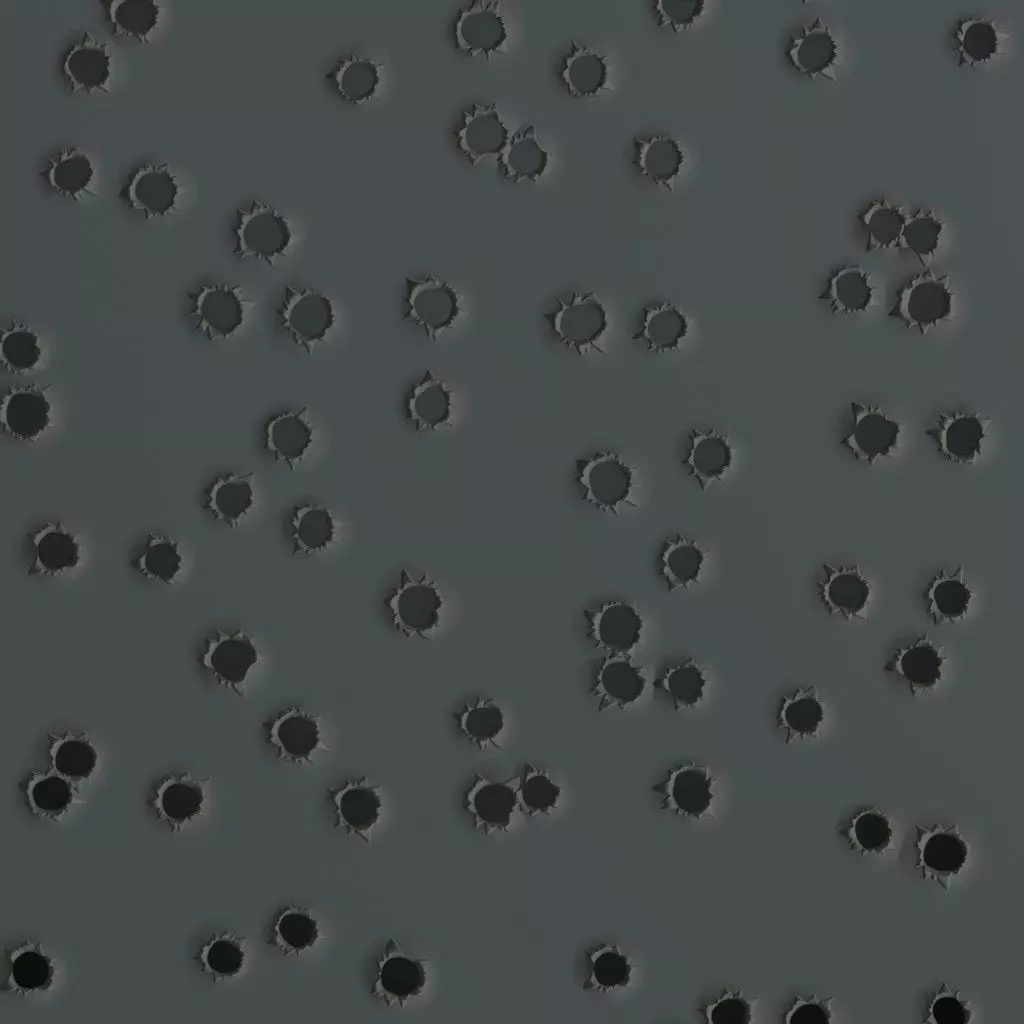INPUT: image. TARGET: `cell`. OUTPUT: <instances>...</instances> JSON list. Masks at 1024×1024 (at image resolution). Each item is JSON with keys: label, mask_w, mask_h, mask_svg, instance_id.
I'll return each instance as SVG.
<instances>
[{"label": "cell", "mask_w": 1024, "mask_h": 1024, "mask_svg": "<svg viewBox=\"0 0 1024 1024\" xmlns=\"http://www.w3.org/2000/svg\"><path fill=\"white\" fill-rule=\"evenodd\" d=\"M950 282L948 275L937 276L932 270L917 274L899 291L889 316L925 334L951 314Z\"/></svg>", "instance_id": "obj_1"}, {"label": "cell", "mask_w": 1024, "mask_h": 1024, "mask_svg": "<svg viewBox=\"0 0 1024 1024\" xmlns=\"http://www.w3.org/2000/svg\"><path fill=\"white\" fill-rule=\"evenodd\" d=\"M400 580L387 601L393 623L409 637L431 640L443 607L438 587L425 577L413 578L406 569L401 570Z\"/></svg>", "instance_id": "obj_2"}, {"label": "cell", "mask_w": 1024, "mask_h": 1024, "mask_svg": "<svg viewBox=\"0 0 1024 1024\" xmlns=\"http://www.w3.org/2000/svg\"><path fill=\"white\" fill-rule=\"evenodd\" d=\"M236 228L240 257H255L273 265L290 247L294 234L288 220L274 207L254 201L249 210H238Z\"/></svg>", "instance_id": "obj_3"}, {"label": "cell", "mask_w": 1024, "mask_h": 1024, "mask_svg": "<svg viewBox=\"0 0 1024 1024\" xmlns=\"http://www.w3.org/2000/svg\"><path fill=\"white\" fill-rule=\"evenodd\" d=\"M543 316L560 342L580 356L597 348L607 327L606 310L593 292H573L568 303L559 300L558 307Z\"/></svg>", "instance_id": "obj_4"}, {"label": "cell", "mask_w": 1024, "mask_h": 1024, "mask_svg": "<svg viewBox=\"0 0 1024 1024\" xmlns=\"http://www.w3.org/2000/svg\"><path fill=\"white\" fill-rule=\"evenodd\" d=\"M281 316L284 328L308 355L324 342L335 319L333 303L327 295L290 286H286Z\"/></svg>", "instance_id": "obj_5"}, {"label": "cell", "mask_w": 1024, "mask_h": 1024, "mask_svg": "<svg viewBox=\"0 0 1024 1024\" xmlns=\"http://www.w3.org/2000/svg\"><path fill=\"white\" fill-rule=\"evenodd\" d=\"M578 481L584 487V499L603 512L618 513L630 500L633 470L615 453H601L577 461Z\"/></svg>", "instance_id": "obj_6"}, {"label": "cell", "mask_w": 1024, "mask_h": 1024, "mask_svg": "<svg viewBox=\"0 0 1024 1024\" xmlns=\"http://www.w3.org/2000/svg\"><path fill=\"white\" fill-rule=\"evenodd\" d=\"M916 829L918 860L915 870L920 869L924 879H931L947 889L951 878L967 860L968 844L957 825L936 824L931 828L916 825Z\"/></svg>", "instance_id": "obj_7"}, {"label": "cell", "mask_w": 1024, "mask_h": 1024, "mask_svg": "<svg viewBox=\"0 0 1024 1024\" xmlns=\"http://www.w3.org/2000/svg\"><path fill=\"white\" fill-rule=\"evenodd\" d=\"M407 316L421 325L427 339L437 341L461 311L454 286L434 276L406 278Z\"/></svg>", "instance_id": "obj_8"}, {"label": "cell", "mask_w": 1024, "mask_h": 1024, "mask_svg": "<svg viewBox=\"0 0 1024 1024\" xmlns=\"http://www.w3.org/2000/svg\"><path fill=\"white\" fill-rule=\"evenodd\" d=\"M423 960L408 957L399 944L390 938L377 960L378 971L371 994L388 1007H403L411 996L418 995L426 982Z\"/></svg>", "instance_id": "obj_9"}, {"label": "cell", "mask_w": 1024, "mask_h": 1024, "mask_svg": "<svg viewBox=\"0 0 1024 1024\" xmlns=\"http://www.w3.org/2000/svg\"><path fill=\"white\" fill-rule=\"evenodd\" d=\"M714 779L708 766L691 763L672 770L651 788L663 795V809L699 819L711 806Z\"/></svg>", "instance_id": "obj_10"}, {"label": "cell", "mask_w": 1024, "mask_h": 1024, "mask_svg": "<svg viewBox=\"0 0 1024 1024\" xmlns=\"http://www.w3.org/2000/svg\"><path fill=\"white\" fill-rule=\"evenodd\" d=\"M853 428L843 440L858 460L872 466L877 459L890 455L898 444L902 426L887 417L880 407L852 403Z\"/></svg>", "instance_id": "obj_11"}, {"label": "cell", "mask_w": 1024, "mask_h": 1024, "mask_svg": "<svg viewBox=\"0 0 1024 1024\" xmlns=\"http://www.w3.org/2000/svg\"><path fill=\"white\" fill-rule=\"evenodd\" d=\"M241 285L204 286L195 299L193 314L199 329L212 340L224 339L234 334L241 326L246 305L256 302L243 298Z\"/></svg>", "instance_id": "obj_12"}, {"label": "cell", "mask_w": 1024, "mask_h": 1024, "mask_svg": "<svg viewBox=\"0 0 1024 1024\" xmlns=\"http://www.w3.org/2000/svg\"><path fill=\"white\" fill-rule=\"evenodd\" d=\"M500 1L476 0L462 9L455 24L457 47L469 56L482 53L490 60L495 52L504 53L502 47L507 31L500 14Z\"/></svg>", "instance_id": "obj_13"}, {"label": "cell", "mask_w": 1024, "mask_h": 1024, "mask_svg": "<svg viewBox=\"0 0 1024 1024\" xmlns=\"http://www.w3.org/2000/svg\"><path fill=\"white\" fill-rule=\"evenodd\" d=\"M520 782V776L501 781L478 776L465 795L466 808L473 815L475 826L483 827L487 835L495 830L506 831L518 807Z\"/></svg>", "instance_id": "obj_14"}, {"label": "cell", "mask_w": 1024, "mask_h": 1024, "mask_svg": "<svg viewBox=\"0 0 1024 1024\" xmlns=\"http://www.w3.org/2000/svg\"><path fill=\"white\" fill-rule=\"evenodd\" d=\"M591 637L597 647L611 655L630 656L643 630V619L633 604L612 601L586 612Z\"/></svg>", "instance_id": "obj_15"}, {"label": "cell", "mask_w": 1024, "mask_h": 1024, "mask_svg": "<svg viewBox=\"0 0 1024 1024\" xmlns=\"http://www.w3.org/2000/svg\"><path fill=\"white\" fill-rule=\"evenodd\" d=\"M258 660V649L251 637L242 631L233 634L218 631L217 638L210 641L203 656L204 665L219 682L238 694L245 691L248 672Z\"/></svg>", "instance_id": "obj_16"}, {"label": "cell", "mask_w": 1024, "mask_h": 1024, "mask_svg": "<svg viewBox=\"0 0 1024 1024\" xmlns=\"http://www.w3.org/2000/svg\"><path fill=\"white\" fill-rule=\"evenodd\" d=\"M990 421V417L979 414H941L937 426L926 433L936 440L947 459L974 466L982 456V442Z\"/></svg>", "instance_id": "obj_17"}, {"label": "cell", "mask_w": 1024, "mask_h": 1024, "mask_svg": "<svg viewBox=\"0 0 1024 1024\" xmlns=\"http://www.w3.org/2000/svg\"><path fill=\"white\" fill-rule=\"evenodd\" d=\"M645 687V670L634 665L631 656L609 655L597 671L592 693L599 699V711L624 709L640 698Z\"/></svg>", "instance_id": "obj_18"}, {"label": "cell", "mask_w": 1024, "mask_h": 1024, "mask_svg": "<svg viewBox=\"0 0 1024 1024\" xmlns=\"http://www.w3.org/2000/svg\"><path fill=\"white\" fill-rule=\"evenodd\" d=\"M497 105L474 104L471 111L464 112L463 126L458 131L459 147L476 165L484 157L504 151L510 141Z\"/></svg>", "instance_id": "obj_19"}, {"label": "cell", "mask_w": 1024, "mask_h": 1024, "mask_svg": "<svg viewBox=\"0 0 1024 1024\" xmlns=\"http://www.w3.org/2000/svg\"><path fill=\"white\" fill-rule=\"evenodd\" d=\"M63 69L73 91H108L110 55L106 44L89 31L68 51Z\"/></svg>", "instance_id": "obj_20"}, {"label": "cell", "mask_w": 1024, "mask_h": 1024, "mask_svg": "<svg viewBox=\"0 0 1024 1024\" xmlns=\"http://www.w3.org/2000/svg\"><path fill=\"white\" fill-rule=\"evenodd\" d=\"M122 194L133 209L144 212L147 217L164 216L175 204L178 186L166 163L148 164L132 175Z\"/></svg>", "instance_id": "obj_21"}, {"label": "cell", "mask_w": 1024, "mask_h": 1024, "mask_svg": "<svg viewBox=\"0 0 1024 1024\" xmlns=\"http://www.w3.org/2000/svg\"><path fill=\"white\" fill-rule=\"evenodd\" d=\"M331 799L336 805V827H345L349 836L358 834L369 843L382 806L379 787L370 785L365 778L333 791Z\"/></svg>", "instance_id": "obj_22"}, {"label": "cell", "mask_w": 1024, "mask_h": 1024, "mask_svg": "<svg viewBox=\"0 0 1024 1024\" xmlns=\"http://www.w3.org/2000/svg\"><path fill=\"white\" fill-rule=\"evenodd\" d=\"M269 742L278 749L279 758L293 763L310 762L313 751L326 749L316 718L298 709H290L272 722Z\"/></svg>", "instance_id": "obj_23"}, {"label": "cell", "mask_w": 1024, "mask_h": 1024, "mask_svg": "<svg viewBox=\"0 0 1024 1024\" xmlns=\"http://www.w3.org/2000/svg\"><path fill=\"white\" fill-rule=\"evenodd\" d=\"M825 579L820 583V595L830 613H839L846 619L862 617L870 595V582L861 573L859 565L853 568H834L824 564Z\"/></svg>", "instance_id": "obj_24"}, {"label": "cell", "mask_w": 1024, "mask_h": 1024, "mask_svg": "<svg viewBox=\"0 0 1024 1024\" xmlns=\"http://www.w3.org/2000/svg\"><path fill=\"white\" fill-rule=\"evenodd\" d=\"M313 430L307 407L282 413L269 421L265 432L266 448L291 471L302 462L312 444Z\"/></svg>", "instance_id": "obj_25"}, {"label": "cell", "mask_w": 1024, "mask_h": 1024, "mask_svg": "<svg viewBox=\"0 0 1024 1024\" xmlns=\"http://www.w3.org/2000/svg\"><path fill=\"white\" fill-rule=\"evenodd\" d=\"M35 557L30 573L55 575L74 568L80 561V545L61 520L50 522L31 537Z\"/></svg>", "instance_id": "obj_26"}, {"label": "cell", "mask_w": 1024, "mask_h": 1024, "mask_svg": "<svg viewBox=\"0 0 1024 1024\" xmlns=\"http://www.w3.org/2000/svg\"><path fill=\"white\" fill-rule=\"evenodd\" d=\"M4 429L16 438H36L50 423V403L34 389H19L4 397L1 404Z\"/></svg>", "instance_id": "obj_27"}, {"label": "cell", "mask_w": 1024, "mask_h": 1024, "mask_svg": "<svg viewBox=\"0 0 1024 1024\" xmlns=\"http://www.w3.org/2000/svg\"><path fill=\"white\" fill-rule=\"evenodd\" d=\"M253 483V472H232L218 477L209 489L207 509L230 528L237 527L252 507Z\"/></svg>", "instance_id": "obj_28"}, {"label": "cell", "mask_w": 1024, "mask_h": 1024, "mask_svg": "<svg viewBox=\"0 0 1024 1024\" xmlns=\"http://www.w3.org/2000/svg\"><path fill=\"white\" fill-rule=\"evenodd\" d=\"M452 395L445 378L437 377L427 369L424 378L408 396L409 419L419 430L436 429L447 423L451 415Z\"/></svg>", "instance_id": "obj_29"}, {"label": "cell", "mask_w": 1024, "mask_h": 1024, "mask_svg": "<svg viewBox=\"0 0 1024 1024\" xmlns=\"http://www.w3.org/2000/svg\"><path fill=\"white\" fill-rule=\"evenodd\" d=\"M636 163L640 173L653 183L672 191L684 162L679 143L666 135L635 139Z\"/></svg>", "instance_id": "obj_30"}, {"label": "cell", "mask_w": 1024, "mask_h": 1024, "mask_svg": "<svg viewBox=\"0 0 1024 1024\" xmlns=\"http://www.w3.org/2000/svg\"><path fill=\"white\" fill-rule=\"evenodd\" d=\"M691 446L685 463L702 490L721 480L730 467L733 451L725 436L715 432H698L690 436Z\"/></svg>", "instance_id": "obj_31"}, {"label": "cell", "mask_w": 1024, "mask_h": 1024, "mask_svg": "<svg viewBox=\"0 0 1024 1024\" xmlns=\"http://www.w3.org/2000/svg\"><path fill=\"white\" fill-rule=\"evenodd\" d=\"M940 649L928 637H923L896 656L893 668L913 693L934 687L941 678L944 658Z\"/></svg>", "instance_id": "obj_32"}, {"label": "cell", "mask_w": 1024, "mask_h": 1024, "mask_svg": "<svg viewBox=\"0 0 1024 1024\" xmlns=\"http://www.w3.org/2000/svg\"><path fill=\"white\" fill-rule=\"evenodd\" d=\"M788 55L801 73L810 77L825 75L832 78L836 47L829 29L820 18L794 39Z\"/></svg>", "instance_id": "obj_33"}, {"label": "cell", "mask_w": 1024, "mask_h": 1024, "mask_svg": "<svg viewBox=\"0 0 1024 1024\" xmlns=\"http://www.w3.org/2000/svg\"><path fill=\"white\" fill-rule=\"evenodd\" d=\"M929 613L934 623H956L966 615L973 597L963 566L950 575L945 570L931 582L928 593Z\"/></svg>", "instance_id": "obj_34"}, {"label": "cell", "mask_w": 1024, "mask_h": 1024, "mask_svg": "<svg viewBox=\"0 0 1024 1024\" xmlns=\"http://www.w3.org/2000/svg\"><path fill=\"white\" fill-rule=\"evenodd\" d=\"M549 155L538 142L533 125L510 138L500 155L505 176L513 182H537L545 172Z\"/></svg>", "instance_id": "obj_35"}, {"label": "cell", "mask_w": 1024, "mask_h": 1024, "mask_svg": "<svg viewBox=\"0 0 1024 1024\" xmlns=\"http://www.w3.org/2000/svg\"><path fill=\"white\" fill-rule=\"evenodd\" d=\"M571 44L572 52L564 60L561 76L574 96H595L607 81L608 66L605 58L575 41Z\"/></svg>", "instance_id": "obj_36"}, {"label": "cell", "mask_w": 1024, "mask_h": 1024, "mask_svg": "<svg viewBox=\"0 0 1024 1024\" xmlns=\"http://www.w3.org/2000/svg\"><path fill=\"white\" fill-rule=\"evenodd\" d=\"M819 298L834 312H864L873 298L869 275L860 266L842 267L830 279L827 290Z\"/></svg>", "instance_id": "obj_37"}, {"label": "cell", "mask_w": 1024, "mask_h": 1024, "mask_svg": "<svg viewBox=\"0 0 1024 1024\" xmlns=\"http://www.w3.org/2000/svg\"><path fill=\"white\" fill-rule=\"evenodd\" d=\"M294 554H312L325 550L334 538L331 511L320 504L298 507L291 518Z\"/></svg>", "instance_id": "obj_38"}, {"label": "cell", "mask_w": 1024, "mask_h": 1024, "mask_svg": "<svg viewBox=\"0 0 1024 1024\" xmlns=\"http://www.w3.org/2000/svg\"><path fill=\"white\" fill-rule=\"evenodd\" d=\"M58 193L79 200L88 192L94 169L88 156L78 148L63 150L43 173Z\"/></svg>", "instance_id": "obj_39"}, {"label": "cell", "mask_w": 1024, "mask_h": 1024, "mask_svg": "<svg viewBox=\"0 0 1024 1024\" xmlns=\"http://www.w3.org/2000/svg\"><path fill=\"white\" fill-rule=\"evenodd\" d=\"M588 962L585 990L608 992L630 983L633 966L618 945L604 944L594 949L589 953Z\"/></svg>", "instance_id": "obj_40"}, {"label": "cell", "mask_w": 1024, "mask_h": 1024, "mask_svg": "<svg viewBox=\"0 0 1024 1024\" xmlns=\"http://www.w3.org/2000/svg\"><path fill=\"white\" fill-rule=\"evenodd\" d=\"M182 565L183 557L178 541L171 536L149 534L143 550L135 558L134 566L149 579L172 584Z\"/></svg>", "instance_id": "obj_41"}, {"label": "cell", "mask_w": 1024, "mask_h": 1024, "mask_svg": "<svg viewBox=\"0 0 1024 1024\" xmlns=\"http://www.w3.org/2000/svg\"><path fill=\"white\" fill-rule=\"evenodd\" d=\"M822 721L823 707L813 686L799 689L781 705L779 726L788 731L787 741L815 734Z\"/></svg>", "instance_id": "obj_42"}, {"label": "cell", "mask_w": 1024, "mask_h": 1024, "mask_svg": "<svg viewBox=\"0 0 1024 1024\" xmlns=\"http://www.w3.org/2000/svg\"><path fill=\"white\" fill-rule=\"evenodd\" d=\"M704 559L705 554L695 541L682 537L669 541L662 553V574L669 592L696 582Z\"/></svg>", "instance_id": "obj_43"}, {"label": "cell", "mask_w": 1024, "mask_h": 1024, "mask_svg": "<svg viewBox=\"0 0 1024 1024\" xmlns=\"http://www.w3.org/2000/svg\"><path fill=\"white\" fill-rule=\"evenodd\" d=\"M687 332V321L681 311L670 304L646 310L643 328L634 336L644 340L649 348L667 351L677 347Z\"/></svg>", "instance_id": "obj_44"}, {"label": "cell", "mask_w": 1024, "mask_h": 1024, "mask_svg": "<svg viewBox=\"0 0 1024 1024\" xmlns=\"http://www.w3.org/2000/svg\"><path fill=\"white\" fill-rule=\"evenodd\" d=\"M851 849L882 853L891 843L893 830L888 817L876 808L857 813L841 830Z\"/></svg>", "instance_id": "obj_45"}, {"label": "cell", "mask_w": 1024, "mask_h": 1024, "mask_svg": "<svg viewBox=\"0 0 1024 1024\" xmlns=\"http://www.w3.org/2000/svg\"><path fill=\"white\" fill-rule=\"evenodd\" d=\"M334 78L343 97L353 103L363 102L376 91L380 81L379 66L369 58L351 55L340 62Z\"/></svg>", "instance_id": "obj_46"}, {"label": "cell", "mask_w": 1024, "mask_h": 1024, "mask_svg": "<svg viewBox=\"0 0 1024 1024\" xmlns=\"http://www.w3.org/2000/svg\"><path fill=\"white\" fill-rule=\"evenodd\" d=\"M705 685L703 672L692 659L669 668L654 681V686L664 690L676 709H687L699 703Z\"/></svg>", "instance_id": "obj_47"}, {"label": "cell", "mask_w": 1024, "mask_h": 1024, "mask_svg": "<svg viewBox=\"0 0 1024 1024\" xmlns=\"http://www.w3.org/2000/svg\"><path fill=\"white\" fill-rule=\"evenodd\" d=\"M159 10L160 5L155 1H111L108 16L115 34L145 42L158 23Z\"/></svg>", "instance_id": "obj_48"}, {"label": "cell", "mask_w": 1024, "mask_h": 1024, "mask_svg": "<svg viewBox=\"0 0 1024 1024\" xmlns=\"http://www.w3.org/2000/svg\"><path fill=\"white\" fill-rule=\"evenodd\" d=\"M204 800L202 785L192 779L165 782L156 799L161 814L173 823H183L197 814Z\"/></svg>", "instance_id": "obj_49"}, {"label": "cell", "mask_w": 1024, "mask_h": 1024, "mask_svg": "<svg viewBox=\"0 0 1024 1024\" xmlns=\"http://www.w3.org/2000/svg\"><path fill=\"white\" fill-rule=\"evenodd\" d=\"M942 222L930 211L906 216L896 247L911 250L923 265L930 263L938 248Z\"/></svg>", "instance_id": "obj_50"}, {"label": "cell", "mask_w": 1024, "mask_h": 1024, "mask_svg": "<svg viewBox=\"0 0 1024 1024\" xmlns=\"http://www.w3.org/2000/svg\"><path fill=\"white\" fill-rule=\"evenodd\" d=\"M459 726L473 743L485 748L503 731L504 716L494 700L480 698L466 706L460 714Z\"/></svg>", "instance_id": "obj_51"}, {"label": "cell", "mask_w": 1024, "mask_h": 1024, "mask_svg": "<svg viewBox=\"0 0 1024 1024\" xmlns=\"http://www.w3.org/2000/svg\"><path fill=\"white\" fill-rule=\"evenodd\" d=\"M276 944L286 952H300L313 946L319 930L311 914L297 907H289L278 917L273 927Z\"/></svg>", "instance_id": "obj_52"}, {"label": "cell", "mask_w": 1024, "mask_h": 1024, "mask_svg": "<svg viewBox=\"0 0 1024 1024\" xmlns=\"http://www.w3.org/2000/svg\"><path fill=\"white\" fill-rule=\"evenodd\" d=\"M559 797L560 788L550 776L542 769L527 764L517 791L518 807L529 816L547 814L557 806Z\"/></svg>", "instance_id": "obj_53"}, {"label": "cell", "mask_w": 1024, "mask_h": 1024, "mask_svg": "<svg viewBox=\"0 0 1024 1024\" xmlns=\"http://www.w3.org/2000/svg\"><path fill=\"white\" fill-rule=\"evenodd\" d=\"M905 218L906 215L886 201L872 205L863 215V223L868 230L867 250L896 247Z\"/></svg>", "instance_id": "obj_54"}, {"label": "cell", "mask_w": 1024, "mask_h": 1024, "mask_svg": "<svg viewBox=\"0 0 1024 1024\" xmlns=\"http://www.w3.org/2000/svg\"><path fill=\"white\" fill-rule=\"evenodd\" d=\"M50 754L55 769L61 775L77 779L91 774L97 758L94 748L87 741L74 737L56 741Z\"/></svg>", "instance_id": "obj_55"}, {"label": "cell", "mask_w": 1024, "mask_h": 1024, "mask_svg": "<svg viewBox=\"0 0 1024 1024\" xmlns=\"http://www.w3.org/2000/svg\"><path fill=\"white\" fill-rule=\"evenodd\" d=\"M245 941L243 937L230 934L214 938L202 949L201 959L206 970L215 977L237 974L244 962Z\"/></svg>", "instance_id": "obj_56"}, {"label": "cell", "mask_w": 1024, "mask_h": 1024, "mask_svg": "<svg viewBox=\"0 0 1024 1024\" xmlns=\"http://www.w3.org/2000/svg\"><path fill=\"white\" fill-rule=\"evenodd\" d=\"M40 355L38 336L33 331L18 327L3 333L0 356L8 369L28 371L39 362Z\"/></svg>", "instance_id": "obj_57"}, {"label": "cell", "mask_w": 1024, "mask_h": 1024, "mask_svg": "<svg viewBox=\"0 0 1024 1024\" xmlns=\"http://www.w3.org/2000/svg\"><path fill=\"white\" fill-rule=\"evenodd\" d=\"M959 51L968 64H975L990 58L997 47L994 27L982 18L963 22L958 31Z\"/></svg>", "instance_id": "obj_58"}, {"label": "cell", "mask_w": 1024, "mask_h": 1024, "mask_svg": "<svg viewBox=\"0 0 1024 1024\" xmlns=\"http://www.w3.org/2000/svg\"><path fill=\"white\" fill-rule=\"evenodd\" d=\"M27 793L31 805L36 810L52 816L62 813L72 798L69 783L58 775L42 776L32 780Z\"/></svg>", "instance_id": "obj_59"}, {"label": "cell", "mask_w": 1024, "mask_h": 1024, "mask_svg": "<svg viewBox=\"0 0 1024 1024\" xmlns=\"http://www.w3.org/2000/svg\"><path fill=\"white\" fill-rule=\"evenodd\" d=\"M53 974L49 958L34 950L18 953L11 964L13 984L27 991L49 988Z\"/></svg>", "instance_id": "obj_60"}, {"label": "cell", "mask_w": 1024, "mask_h": 1024, "mask_svg": "<svg viewBox=\"0 0 1024 1024\" xmlns=\"http://www.w3.org/2000/svg\"><path fill=\"white\" fill-rule=\"evenodd\" d=\"M971 1016L968 1002L959 998V990L943 985L933 997L923 1023L966 1024L970 1022Z\"/></svg>", "instance_id": "obj_61"}, {"label": "cell", "mask_w": 1024, "mask_h": 1024, "mask_svg": "<svg viewBox=\"0 0 1024 1024\" xmlns=\"http://www.w3.org/2000/svg\"><path fill=\"white\" fill-rule=\"evenodd\" d=\"M710 1024H748L752 1021V1003L740 992H726L705 1007Z\"/></svg>", "instance_id": "obj_62"}, {"label": "cell", "mask_w": 1024, "mask_h": 1024, "mask_svg": "<svg viewBox=\"0 0 1024 1024\" xmlns=\"http://www.w3.org/2000/svg\"><path fill=\"white\" fill-rule=\"evenodd\" d=\"M703 1H658L655 6L659 26L679 32L690 26L702 13Z\"/></svg>", "instance_id": "obj_63"}, {"label": "cell", "mask_w": 1024, "mask_h": 1024, "mask_svg": "<svg viewBox=\"0 0 1024 1024\" xmlns=\"http://www.w3.org/2000/svg\"><path fill=\"white\" fill-rule=\"evenodd\" d=\"M834 997L819 999L815 994L808 998L799 995L785 1014L787 1024H829L831 1022L830 1003Z\"/></svg>", "instance_id": "obj_64"}]
</instances>
